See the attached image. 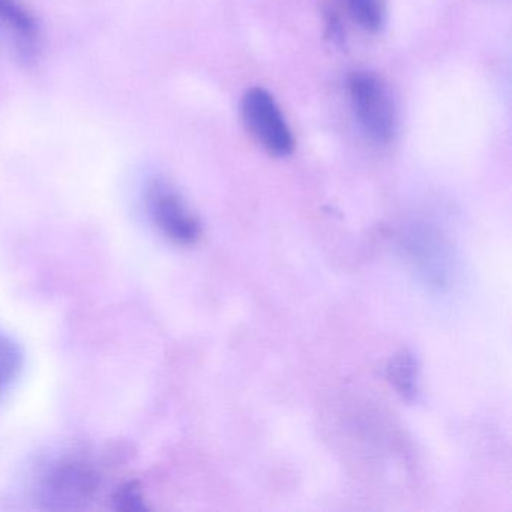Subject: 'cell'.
<instances>
[{
	"label": "cell",
	"instance_id": "277c9868",
	"mask_svg": "<svg viewBox=\"0 0 512 512\" xmlns=\"http://www.w3.org/2000/svg\"><path fill=\"white\" fill-rule=\"evenodd\" d=\"M146 208L152 223L173 244H196L202 235L199 218L182 194L166 181H154L146 193Z\"/></svg>",
	"mask_w": 512,
	"mask_h": 512
},
{
	"label": "cell",
	"instance_id": "52a82bcc",
	"mask_svg": "<svg viewBox=\"0 0 512 512\" xmlns=\"http://www.w3.org/2000/svg\"><path fill=\"white\" fill-rule=\"evenodd\" d=\"M23 356L22 347L10 335L0 332V397L10 391L22 373Z\"/></svg>",
	"mask_w": 512,
	"mask_h": 512
},
{
	"label": "cell",
	"instance_id": "9c48e42d",
	"mask_svg": "<svg viewBox=\"0 0 512 512\" xmlns=\"http://www.w3.org/2000/svg\"><path fill=\"white\" fill-rule=\"evenodd\" d=\"M113 502H115L116 509H119V511H143V509L148 508L142 490L134 481L127 482V484L118 488L115 496H113Z\"/></svg>",
	"mask_w": 512,
	"mask_h": 512
},
{
	"label": "cell",
	"instance_id": "6da1fadb",
	"mask_svg": "<svg viewBox=\"0 0 512 512\" xmlns=\"http://www.w3.org/2000/svg\"><path fill=\"white\" fill-rule=\"evenodd\" d=\"M101 484L103 476L86 458H56L38 478L37 497L46 509L74 511L94 502Z\"/></svg>",
	"mask_w": 512,
	"mask_h": 512
},
{
	"label": "cell",
	"instance_id": "7a4b0ae2",
	"mask_svg": "<svg viewBox=\"0 0 512 512\" xmlns=\"http://www.w3.org/2000/svg\"><path fill=\"white\" fill-rule=\"evenodd\" d=\"M347 94L362 131L379 145L391 142L397 134V109L382 77L367 70L353 71L347 77Z\"/></svg>",
	"mask_w": 512,
	"mask_h": 512
},
{
	"label": "cell",
	"instance_id": "3957f363",
	"mask_svg": "<svg viewBox=\"0 0 512 512\" xmlns=\"http://www.w3.org/2000/svg\"><path fill=\"white\" fill-rule=\"evenodd\" d=\"M241 118L254 140L268 154L286 158L295 151V137L277 100L265 88L248 89L241 100Z\"/></svg>",
	"mask_w": 512,
	"mask_h": 512
},
{
	"label": "cell",
	"instance_id": "5b68a950",
	"mask_svg": "<svg viewBox=\"0 0 512 512\" xmlns=\"http://www.w3.org/2000/svg\"><path fill=\"white\" fill-rule=\"evenodd\" d=\"M0 31L25 53L32 52L37 43V22L17 0H0Z\"/></svg>",
	"mask_w": 512,
	"mask_h": 512
},
{
	"label": "cell",
	"instance_id": "ba28073f",
	"mask_svg": "<svg viewBox=\"0 0 512 512\" xmlns=\"http://www.w3.org/2000/svg\"><path fill=\"white\" fill-rule=\"evenodd\" d=\"M389 380L404 398L410 400L418 391V365L409 352H401L392 359L388 368Z\"/></svg>",
	"mask_w": 512,
	"mask_h": 512
},
{
	"label": "cell",
	"instance_id": "8992f818",
	"mask_svg": "<svg viewBox=\"0 0 512 512\" xmlns=\"http://www.w3.org/2000/svg\"><path fill=\"white\" fill-rule=\"evenodd\" d=\"M353 22L368 34H379L388 19L386 0H341Z\"/></svg>",
	"mask_w": 512,
	"mask_h": 512
}]
</instances>
